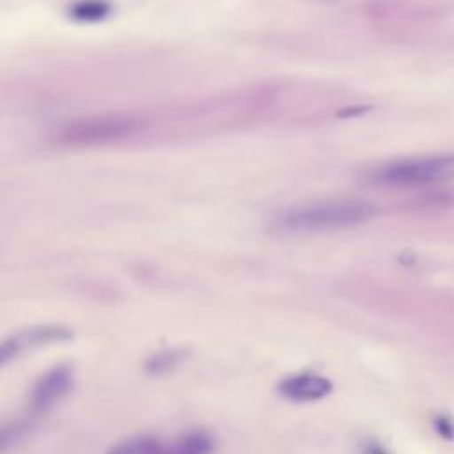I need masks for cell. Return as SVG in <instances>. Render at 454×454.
I'll list each match as a JSON object with an SVG mask.
<instances>
[{"instance_id": "6da1fadb", "label": "cell", "mask_w": 454, "mask_h": 454, "mask_svg": "<svg viewBox=\"0 0 454 454\" xmlns=\"http://www.w3.org/2000/svg\"><path fill=\"white\" fill-rule=\"evenodd\" d=\"M374 213V204L362 199H326L291 206L280 211L271 223L287 232H319L358 225Z\"/></svg>"}, {"instance_id": "7a4b0ae2", "label": "cell", "mask_w": 454, "mask_h": 454, "mask_svg": "<svg viewBox=\"0 0 454 454\" xmlns=\"http://www.w3.org/2000/svg\"><path fill=\"white\" fill-rule=\"evenodd\" d=\"M372 179L387 186H422L454 179V154L394 161L380 167Z\"/></svg>"}, {"instance_id": "3957f363", "label": "cell", "mask_w": 454, "mask_h": 454, "mask_svg": "<svg viewBox=\"0 0 454 454\" xmlns=\"http://www.w3.org/2000/svg\"><path fill=\"white\" fill-rule=\"evenodd\" d=\"M215 440L206 431H188L170 440L151 434L129 436L117 442L106 454H213Z\"/></svg>"}, {"instance_id": "277c9868", "label": "cell", "mask_w": 454, "mask_h": 454, "mask_svg": "<svg viewBox=\"0 0 454 454\" xmlns=\"http://www.w3.org/2000/svg\"><path fill=\"white\" fill-rule=\"evenodd\" d=\"M138 122L131 117H96V119H83L69 124L62 133V140L73 145H94V144H106L117 138H124L126 135L135 133Z\"/></svg>"}, {"instance_id": "5b68a950", "label": "cell", "mask_w": 454, "mask_h": 454, "mask_svg": "<svg viewBox=\"0 0 454 454\" xmlns=\"http://www.w3.org/2000/svg\"><path fill=\"white\" fill-rule=\"evenodd\" d=\"M73 371L66 365H59L50 369L46 374H43L32 392H30V401L28 408L32 413L41 415L53 408L71 388H73Z\"/></svg>"}, {"instance_id": "8992f818", "label": "cell", "mask_w": 454, "mask_h": 454, "mask_svg": "<svg viewBox=\"0 0 454 454\" xmlns=\"http://www.w3.org/2000/svg\"><path fill=\"white\" fill-rule=\"evenodd\" d=\"M73 335L71 330H67L66 326H32L21 332H16L12 337L5 339L2 344V351H0V358L2 364H5L9 358L16 356L20 351L32 348V346H39L44 342H53V340H66Z\"/></svg>"}, {"instance_id": "52a82bcc", "label": "cell", "mask_w": 454, "mask_h": 454, "mask_svg": "<svg viewBox=\"0 0 454 454\" xmlns=\"http://www.w3.org/2000/svg\"><path fill=\"white\" fill-rule=\"evenodd\" d=\"M278 392L291 401H317L332 392V381L312 372H301L280 381Z\"/></svg>"}, {"instance_id": "ba28073f", "label": "cell", "mask_w": 454, "mask_h": 454, "mask_svg": "<svg viewBox=\"0 0 454 454\" xmlns=\"http://www.w3.org/2000/svg\"><path fill=\"white\" fill-rule=\"evenodd\" d=\"M112 5L106 0H80L71 7V16L76 21L96 23L103 21L110 14Z\"/></svg>"}, {"instance_id": "9c48e42d", "label": "cell", "mask_w": 454, "mask_h": 454, "mask_svg": "<svg viewBox=\"0 0 454 454\" xmlns=\"http://www.w3.org/2000/svg\"><path fill=\"white\" fill-rule=\"evenodd\" d=\"M179 360H181V353H177V351H163V353H158V355L149 358L147 369L151 372H165V371L174 369L179 364Z\"/></svg>"}, {"instance_id": "30bf717a", "label": "cell", "mask_w": 454, "mask_h": 454, "mask_svg": "<svg viewBox=\"0 0 454 454\" xmlns=\"http://www.w3.org/2000/svg\"><path fill=\"white\" fill-rule=\"evenodd\" d=\"M434 424H436V429L440 431V434H442V436H445V438H452V434H454V426H452V422H450L445 415L438 417Z\"/></svg>"}, {"instance_id": "8fae6325", "label": "cell", "mask_w": 454, "mask_h": 454, "mask_svg": "<svg viewBox=\"0 0 454 454\" xmlns=\"http://www.w3.org/2000/svg\"><path fill=\"white\" fill-rule=\"evenodd\" d=\"M367 454H388L383 447H380V445H376V443H372L369 449H367Z\"/></svg>"}]
</instances>
